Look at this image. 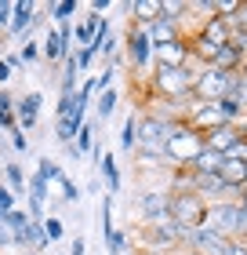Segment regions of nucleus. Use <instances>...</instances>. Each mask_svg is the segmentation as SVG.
<instances>
[{
    "label": "nucleus",
    "instance_id": "1",
    "mask_svg": "<svg viewBox=\"0 0 247 255\" xmlns=\"http://www.w3.org/2000/svg\"><path fill=\"white\" fill-rule=\"evenodd\" d=\"M193 80H196V66H182V69L153 66L149 91L160 102H193Z\"/></svg>",
    "mask_w": 247,
    "mask_h": 255
},
{
    "label": "nucleus",
    "instance_id": "2",
    "mask_svg": "<svg viewBox=\"0 0 247 255\" xmlns=\"http://www.w3.org/2000/svg\"><path fill=\"white\" fill-rule=\"evenodd\" d=\"M244 84V73H226V69H196L193 80V102H222L229 95H237V88Z\"/></svg>",
    "mask_w": 247,
    "mask_h": 255
},
{
    "label": "nucleus",
    "instance_id": "3",
    "mask_svg": "<svg viewBox=\"0 0 247 255\" xmlns=\"http://www.w3.org/2000/svg\"><path fill=\"white\" fill-rule=\"evenodd\" d=\"M185 121H167V117H157V113H142L138 117V149H146V153H167L171 135Z\"/></svg>",
    "mask_w": 247,
    "mask_h": 255
},
{
    "label": "nucleus",
    "instance_id": "4",
    "mask_svg": "<svg viewBox=\"0 0 247 255\" xmlns=\"http://www.w3.org/2000/svg\"><path fill=\"white\" fill-rule=\"evenodd\" d=\"M138 223H142V230L171 226V193H167V186L138 193Z\"/></svg>",
    "mask_w": 247,
    "mask_h": 255
},
{
    "label": "nucleus",
    "instance_id": "5",
    "mask_svg": "<svg viewBox=\"0 0 247 255\" xmlns=\"http://www.w3.org/2000/svg\"><path fill=\"white\" fill-rule=\"evenodd\" d=\"M124 59H127V66H131V77H135V73H146L149 66H157V51H153V40H149L146 26H135V22H127Z\"/></svg>",
    "mask_w": 247,
    "mask_h": 255
},
{
    "label": "nucleus",
    "instance_id": "6",
    "mask_svg": "<svg viewBox=\"0 0 247 255\" xmlns=\"http://www.w3.org/2000/svg\"><path fill=\"white\" fill-rule=\"evenodd\" d=\"M37 26H44V7L33 4V0H18L15 11H11V26H7V37L11 40H33Z\"/></svg>",
    "mask_w": 247,
    "mask_h": 255
},
{
    "label": "nucleus",
    "instance_id": "7",
    "mask_svg": "<svg viewBox=\"0 0 247 255\" xmlns=\"http://www.w3.org/2000/svg\"><path fill=\"white\" fill-rule=\"evenodd\" d=\"M237 223H240V204L237 201H218V204H207V215H204V230L226 237V241H237Z\"/></svg>",
    "mask_w": 247,
    "mask_h": 255
},
{
    "label": "nucleus",
    "instance_id": "8",
    "mask_svg": "<svg viewBox=\"0 0 247 255\" xmlns=\"http://www.w3.org/2000/svg\"><path fill=\"white\" fill-rule=\"evenodd\" d=\"M204 149V135L196 131V128L189 124H182L178 131L171 135V142H167V157H171V164L174 168H189L193 164V157Z\"/></svg>",
    "mask_w": 247,
    "mask_h": 255
},
{
    "label": "nucleus",
    "instance_id": "9",
    "mask_svg": "<svg viewBox=\"0 0 247 255\" xmlns=\"http://www.w3.org/2000/svg\"><path fill=\"white\" fill-rule=\"evenodd\" d=\"M204 215H207V201L189 190V193H171V223L182 226V230H193V226H204Z\"/></svg>",
    "mask_w": 247,
    "mask_h": 255
},
{
    "label": "nucleus",
    "instance_id": "10",
    "mask_svg": "<svg viewBox=\"0 0 247 255\" xmlns=\"http://www.w3.org/2000/svg\"><path fill=\"white\" fill-rule=\"evenodd\" d=\"M138 248L146 255H178L182 252V234L178 226H157V230H142L138 234Z\"/></svg>",
    "mask_w": 247,
    "mask_h": 255
},
{
    "label": "nucleus",
    "instance_id": "11",
    "mask_svg": "<svg viewBox=\"0 0 247 255\" xmlns=\"http://www.w3.org/2000/svg\"><path fill=\"white\" fill-rule=\"evenodd\" d=\"M178 234H182V248L185 252H196V255H229V241L218 237V234H211V230H204V226H193V230H182L178 226Z\"/></svg>",
    "mask_w": 247,
    "mask_h": 255
},
{
    "label": "nucleus",
    "instance_id": "12",
    "mask_svg": "<svg viewBox=\"0 0 247 255\" xmlns=\"http://www.w3.org/2000/svg\"><path fill=\"white\" fill-rule=\"evenodd\" d=\"M157 66L160 69H182V66H193V51H189V37H178L171 44L157 48Z\"/></svg>",
    "mask_w": 247,
    "mask_h": 255
},
{
    "label": "nucleus",
    "instance_id": "13",
    "mask_svg": "<svg viewBox=\"0 0 247 255\" xmlns=\"http://www.w3.org/2000/svg\"><path fill=\"white\" fill-rule=\"evenodd\" d=\"M193 193L200 197V201H207V204H218V201H237V197H233V190H229L218 175H193Z\"/></svg>",
    "mask_w": 247,
    "mask_h": 255
},
{
    "label": "nucleus",
    "instance_id": "14",
    "mask_svg": "<svg viewBox=\"0 0 247 255\" xmlns=\"http://www.w3.org/2000/svg\"><path fill=\"white\" fill-rule=\"evenodd\" d=\"M40 110H44V95H40V91H26V95H18L15 113H18V128H22V131H33V128H37Z\"/></svg>",
    "mask_w": 247,
    "mask_h": 255
},
{
    "label": "nucleus",
    "instance_id": "15",
    "mask_svg": "<svg viewBox=\"0 0 247 255\" xmlns=\"http://www.w3.org/2000/svg\"><path fill=\"white\" fill-rule=\"evenodd\" d=\"M196 37L211 40L215 48H226V44L233 40V22H229V18H222V15L204 18V22H200V33H196Z\"/></svg>",
    "mask_w": 247,
    "mask_h": 255
},
{
    "label": "nucleus",
    "instance_id": "16",
    "mask_svg": "<svg viewBox=\"0 0 247 255\" xmlns=\"http://www.w3.org/2000/svg\"><path fill=\"white\" fill-rule=\"evenodd\" d=\"M40 51H44V62H48V66H58V62H66L69 55H73V51H69L66 44H62V37H58V29H55V26L44 29V37H40Z\"/></svg>",
    "mask_w": 247,
    "mask_h": 255
},
{
    "label": "nucleus",
    "instance_id": "17",
    "mask_svg": "<svg viewBox=\"0 0 247 255\" xmlns=\"http://www.w3.org/2000/svg\"><path fill=\"white\" fill-rule=\"evenodd\" d=\"M105 22H109V18H98V15H91V11H87V15L80 18V22H73L77 48H91V44L98 40V33H102V26H105Z\"/></svg>",
    "mask_w": 247,
    "mask_h": 255
},
{
    "label": "nucleus",
    "instance_id": "18",
    "mask_svg": "<svg viewBox=\"0 0 247 255\" xmlns=\"http://www.w3.org/2000/svg\"><path fill=\"white\" fill-rule=\"evenodd\" d=\"M146 33H149V40H153V51L164 48V44H171V40H178V37H185L182 26H178V22H171V18H157V22H149Z\"/></svg>",
    "mask_w": 247,
    "mask_h": 255
},
{
    "label": "nucleus",
    "instance_id": "19",
    "mask_svg": "<svg viewBox=\"0 0 247 255\" xmlns=\"http://www.w3.org/2000/svg\"><path fill=\"white\" fill-rule=\"evenodd\" d=\"M222 164H226V153H218V149H207V146H204V149L193 157L189 171H193V175H218Z\"/></svg>",
    "mask_w": 247,
    "mask_h": 255
},
{
    "label": "nucleus",
    "instance_id": "20",
    "mask_svg": "<svg viewBox=\"0 0 247 255\" xmlns=\"http://www.w3.org/2000/svg\"><path fill=\"white\" fill-rule=\"evenodd\" d=\"M127 15H131L135 26H149V22L160 18V0H131V4H120Z\"/></svg>",
    "mask_w": 247,
    "mask_h": 255
},
{
    "label": "nucleus",
    "instance_id": "21",
    "mask_svg": "<svg viewBox=\"0 0 247 255\" xmlns=\"http://www.w3.org/2000/svg\"><path fill=\"white\" fill-rule=\"evenodd\" d=\"M4 186H7L11 193H15L18 201H22V197L29 193V175L22 171V164H18V160H11V164H4Z\"/></svg>",
    "mask_w": 247,
    "mask_h": 255
},
{
    "label": "nucleus",
    "instance_id": "22",
    "mask_svg": "<svg viewBox=\"0 0 247 255\" xmlns=\"http://www.w3.org/2000/svg\"><path fill=\"white\" fill-rule=\"evenodd\" d=\"M98 175L105 179V193H113L116 197V190H120V164H116V157L109 153V149H105V153H102V160H98Z\"/></svg>",
    "mask_w": 247,
    "mask_h": 255
},
{
    "label": "nucleus",
    "instance_id": "23",
    "mask_svg": "<svg viewBox=\"0 0 247 255\" xmlns=\"http://www.w3.org/2000/svg\"><path fill=\"white\" fill-rule=\"evenodd\" d=\"M218 179L233 190V197H237V193L244 190V182H247V164H240V160H226L222 171H218Z\"/></svg>",
    "mask_w": 247,
    "mask_h": 255
},
{
    "label": "nucleus",
    "instance_id": "24",
    "mask_svg": "<svg viewBox=\"0 0 247 255\" xmlns=\"http://www.w3.org/2000/svg\"><path fill=\"white\" fill-rule=\"evenodd\" d=\"M15 95H11L7 88H0V128H4V131H15L18 128V113H15Z\"/></svg>",
    "mask_w": 247,
    "mask_h": 255
},
{
    "label": "nucleus",
    "instance_id": "25",
    "mask_svg": "<svg viewBox=\"0 0 247 255\" xmlns=\"http://www.w3.org/2000/svg\"><path fill=\"white\" fill-rule=\"evenodd\" d=\"M116 106H120V91H116V88L98 91V95H95V117L98 121H109L113 113H116Z\"/></svg>",
    "mask_w": 247,
    "mask_h": 255
},
{
    "label": "nucleus",
    "instance_id": "26",
    "mask_svg": "<svg viewBox=\"0 0 247 255\" xmlns=\"http://www.w3.org/2000/svg\"><path fill=\"white\" fill-rule=\"evenodd\" d=\"M87 121L84 117H66V121H55V138L62 146H69V142H77V131L84 128Z\"/></svg>",
    "mask_w": 247,
    "mask_h": 255
},
{
    "label": "nucleus",
    "instance_id": "27",
    "mask_svg": "<svg viewBox=\"0 0 247 255\" xmlns=\"http://www.w3.org/2000/svg\"><path fill=\"white\" fill-rule=\"evenodd\" d=\"M120 149H124V153H131V157H135V149H138V117H135V113L120 128Z\"/></svg>",
    "mask_w": 247,
    "mask_h": 255
},
{
    "label": "nucleus",
    "instance_id": "28",
    "mask_svg": "<svg viewBox=\"0 0 247 255\" xmlns=\"http://www.w3.org/2000/svg\"><path fill=\"white\" fill-rule=\"evenodd\" d=\"M48 15L55 18V26H62V22H73V15H77V0H58V4H48Z\"/></svg>",
    "mask_w": 247,
    "mask_h": 255
},
{
    "label": "nucleus",
    "instance_id": "29",
    "mask_svg": "<svg viewBox=\"0 0 247 255\" xmlns=\"http://www.w3.org/2000/svg\"><path fill=\"white\" fill-rule=\"evenodd\" d=\"M18 59H22V66H40L44 62V51H40V40H26V44H22V48H18Z\"/></svg>",
    "mask_w": 247,
    "mask_h": 255
},
{
    "label": "nucleus",
    "instance_id": "30",
    "mask_svg": "<svg viewBox=\"0 0 247 255\" xmlns=\"http://www.w3.org/2000/svg\"><path fill=\"white\" fill-rule=\"evenodd\" d=\"M37 171L44 179L51 182V186H58V182L66 179V171H62V164H58V160H51V157H40V164H37Z\"/></svg>",
    "mask_w": 247,
    "mask_h": 255
},
{
    "label": "nucleus",
    "instance_id": "31",
    "mask_svg": "<svg viewBox=\"0 0 247 255\" xmlns=\"http://www.w3.org/2000/svg\"><path fill=\"white\" fill-rule=\"evenodd\" d=\"M73 146H77V153H80V157H87L91 149L98 146V142H95V124H84V128H80V131H77V142H73Z\"/></svg>",
    "mask_w": 247,
    "mask_h": 255
},
{
    "label": "nucleus",
    "instance_id": "32",
    "mask_svg": "<svg viewBox=\"0 0 247 255\" xmlns=\"http://www.w3.org/2000/svg\"><path fill=\"white\" fill-rule=\"evenodd\" d=\"M102 241H105V252L109 255H120V252L131 248V234H124V230H113V234L102 237Z\"/></svg>",
    "mask_w": 247,
    "mask_h": 255
},
{
    "label": "nucleus",
    "instance_id": "33",
    "mask_svg": "<svg viewBox=\"0 0 247 255\" xmlns=\"http://www.w3.org/2000/svg\"><path fill=\"white\" fill-rule=\"evenodd\" d=\"M58 190H62V201H66V204H77L80 197H84V186H77V182L69 179V175H66L62 182H58Z\"/></svg>",
    "mask_w": 247,
    "mask_h": 255
},
{
    "label": "nucleus",
    "instance_id": "34",
    "mask_svg": "<svg viewBox=\"0 0 247 255\" xmlns=\"http://www.w3.org/2000/svg\"><path fill=\"white\" fill-rule=\"evenodd\" d=\"M4 223L15 230V234H22V230L29 226V212H26V208H15V212H7V215H4Z\"/></svg>",
    "mask_w": 247,
    "mask_h": 255
},
{
    "label": "nucleus",
    "instance_id": "35",
    "mask_svg": "<svg viewBox=\"0 0 247 255\" xmlns=\"http://www.w3.org/2000/svg\"><path fill=\"white\" fill-rule=\"evenodd\" d=\"M44 234H48V245H51V241H62V237H66L62 219H58V215H48V219H44Z\"/></svg>",
    "mask_w": 247,
    "mask_h": 255
},
{
    "label": "nucleus",
    "instance_id": "36",
    "mask_svg": "<svg viewBox=\"0 0 247 255\" xmlns=\"http://www.w3.org/2000/svg\"><path fill=\"white\" fill-rule=\"evenodd\" d=\"M7 146L15 149V153L22 157L29 149V131H22V128H15V131H7Z\"/></svg>",
    "mask_w": 247,
    "mask_h": 255
},
{
    "label": "nucleus",
    "instance_id": "37",
    "mask_svg": "<svg viewBox=\"0 0 247 255\" xmlns=\"http://www.w3.org/2000/svg\"><path fill=\"white\" fill-rule=\"evenodd\" d=\"M15 208H18V197L11 193V190L4 186V182H0V219H4L7 212H15Z\"/></svg>",
    "mask_w": 247,
    "mask_h": 255
},
{
    "label": "nucleus",
    "instance_id": "38",
    "mask_svg": "<svg viewBox=\"0 0 247 255\" xmlns=\"http://www.w3.org/2000/svg\"><path fill=\"white\" fill-rule=\"evenodd\" d=\"M95 59H98V51H95V48H77V66H80V73L95 66Z\"/></svg>",
    "mask_w": 247,
    "mask_h": 255
},
{
    "label": "nucleus",
    "instance_id": "39",
    "mask_svg": "<svg viewBox=\"0 0 247 255\" xmlns=\"http://www.w3.org/2000/svg\"><path fill=\"white\" fill-rule=\"evenodd\" d=\"M4 248H15V230L0 219V252H4Z\"/></svg>",
    "mask_w": 247,
    "mask_h": 255
},
{
    "label": "nucleus",
    "instance_id": "40",
    "mask_svg": "<svg viewBox=\"0 0 247 255\" xmlns=\"http://www.w3.org/2000/svg\"><path fill=\"white\" fill-rule=\"evenodd\" d=\"M11 11H15V4H11V0H0V29H4V33L11 26Z\"/></svg>",
    "mask_w": 247,
    "mask_h": 255
},
{
    "label": "nucleus",
    "instance_id": "41",
    "mask_svg": "<svg viewBox=\"0 0 247 255\" xmlns=\"http://www.w3.org/2000/svg\"><path fill=\"white\" fill-rule=\"evenodd\" d=\"M233 33H247V0L240 4V15L233 18Z\"/></svg>",
    "mask_w": 247,
    "mask_h": 255
},
{
    "label": "nucleus",
    "instance_id": "42",
    "mask_svg": "<svg viewBox=\"0 0 247 255\" xmlns=\"http://www.w3.org/2000/svg\"><path fill=\"white\" fill-rule=\"evenodd\" d=\"M4 59H7V66H11V73H22V69H26V66H22V59H18V51H7Z\"/></svg>",
    "mask_w": 247,
    "mask_h": 255
},
{
    "label": "nucleus",
    "instance_id": "43",
    "mask_svg": "<svg viewBox=\"0 0 247 255\" xmlns=\"http://www.w3.org/2000/svg\"><path fill=\"white\" fill-rule=\"evenodd\" d=\"M237 241H247V208H240V223H237Z\"/></svg>",
    "mask_w": 247,
    "mask_h": 255
},
{
    "label": "nucleus",
    "instance_id": "44",
    "mask_svg": "<svg viewBox=\"0 0 247 255\" xmlns=\"http://www.w3.org/2000/svg\"><path fill=\"white\" fill-rule=\"evenodd\" d=\"M11 77H15V73H11L7 59H4V55H0V84H11Z\"/></svg>",
    "mask_w": 247,
    "mask_h": 255
},
{
    "label": "nucleus",
    "instance_id": "45",
    "mask_svg": "<svg viewBox=\"0 0 247 255\" xmlns=\"http://www.w3.org/2000/svg\"><path fill=\"white\" fill-rule=\"evenodd\" d=\"M229 255H247V241H229Z\"/></svg>",
    "mask_w": 247,
    "mask_h": 255
},
{
    "label": "nucleus",
    "instance_id": "46",
    "mask_svg": "<svg viewBox=\"0 0 247 255\" xmlns=\"http://www.w3.org/2000/svg\"><path fill=\"white\" fill-rule=\"evenodd\" d=\"M87 252V245H84V237H77L73 245H69V255H84Z\"/></svg>",
    "mask_w": 247,
    "mask_h": 255
},
{
    "label": "nucleus",
    "instance_id": "47",
    "mask_svg": "<svg viewBox=\"0 0 247 255\" xmlns=\"http://www.w3.org/2000/svg\"><path fill=\"white\" fill-rule=\"evenodd\" d=\"M84 193H102V182H98V179H95V182H87Z\"/></svg>",
    "mask_w": 247,
    "mask_h": 255
},
{
    "label": "nucleus",
    "instance_id": "48",
    "mask_svg": "<svg viewBox=\"0 0 247 255\" xmlns=\"http://www.w3.org/2000/svg\"><path fill=\"white\" fill-rule=\"evenodd\" d=\"M178 255H196V252H185V248H182V252H178Z\"/></svg>",
    "mask_w": 247,
    "mask_h": 255
},
{
    "label": "nucleus",
    "instance_id": "49",
    "mask_svg": "<svg viewBox=\"0 0 247 255\" xmlns=\"http://www.w3.org/2000/svg\"><path fill=\"white\" fill-rule=\"evenodd\" d=\"M26 255H40V252H26Z\"/></svg>",
    "mask_w": 247,
    "mask_h": 255
},
{
    "label": "nucleus",
    "instance_id": "50",
    "mask_svg": "<svg viewBox=\"0 0 247 255\" xmlns=\"http://www.w3.org/2000/svg\"><path fill=\"white\" fill-rule=\"evenodd\" d=\"M244 80H247V66H244Z\"/></svg>",
    "mask_w": 247,
    "mask_h": 255
},
{
    "label": "nucleus",
    "instance_id": "51",
    "mask_svg": "<svg viewBox=\"0 0 247 255\" xmlns=\"http://www.w3.org/2000/svg\"><path fill=\"white\" fill-rule=\"evenodd\" d=\"M120 255H127V252H120Z\"/></svg>",
    "mask_w": 247,
    "mask_h": 255
},
{
    "label": "nucleus",
    "instance_id": "52",
    "mask_svg": "<svg viewBox=\"0 0 247 255\" xmlns=\"http://www.w3.org/2000/svg\"><path fill=\"white\" fill-rule=\"evenodd\" d=\"M0 255H4V252H0Z\"/></svg>",
    "mask_w": 247,
    "mask_h": 255
},
{
    "label": "nucleus",
    "instance_id": "53",
    "mask_svg": "<svg viewBox=\"0 0 247 255\" xmlns=\"http://www.w3.org/2000/svg\"><path fill=\"white\" fill-rule=\"evenodd\" d=\"M244 186H247V182H244Z\"/></svg>",
    "mask_w": 247,
    "mask_h": 255
}]
</instances>
